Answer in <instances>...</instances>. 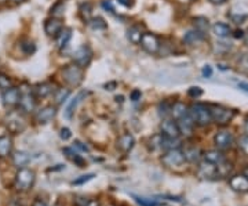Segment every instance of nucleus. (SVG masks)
<instances>
[{
    "label": "nucleus",
    "mask_w": 248,
    "mask_h": 206,
    "mask_svg": "<svg viewBox=\"0 0 248 206\" xmlns=\"http://www.w3.org/2000/svg\"><path fill=\"white\" fill-rule=\"evenodd\" d=\"M36 181V173L29 168H21L16 174L14 180V186L18 191L21 192H27L35 186Z\"/></svg>",
    "instance_id": "1"
},
{
    "label": "nucleus",
    "mask_w": 248,
    "mask_h": 206,
    "mask_svg": "<svg viewBox=\"0 0 248 206\" xmlns=\"http://www.w3.org/2000/svg\"><path fill=\"white\" fill-rule=\"evenodd\" d=\"M62 78L71 87H78L84 81V71L81 67L73 63L62 69Z\"/></svg>",
    "instance_id": "2"
},
{
    "label": "nucleus",
    "mask_w": 248,
    "mask_h": 206,
    "mask_svg": "<svg viewBox=\"0 0 248 206\" xmlns=\"http://www.w3.org/2000/svg\"><path fill=\"white\" fill-rule=\"evenodd\" d=\"M190 117L193 119L195 125L197 126H208L213 119H211V111L210 108L207 107L205 104H202V103H196L190 107V111H189Z\"/></svg>",
    "instance_id": "3"
},
{
    "label": "nucleus",
    "mask_w": 248,
    "mask_h": 206,
    "mask_svg": "<svg viewBox=\"0 0 248 206\" xmlns=\"http://www.w3.org/2000/svg\"><path fill=\"white\" fill-rule=\"evenodd\" d=\"M4 125L7 127L10 133L13 135H18L21 132L25 130L27 127V120L24 115L18 111H11L10 114H7V117L4 118Z\"/></svg>",
    "instance_id": "4"
},
{
    "label": "nucleus",
    "mask_w": 248,
    "mask_h": 206,
    "mask_svg": "<svg viewBox=\"0 0 248 206\" xmlns=\"http://www.w3.org/2000/svg\"><path fill=\"white\" fill-rule=\"evenodd\" d=\"M210 111H211V119L219 126L231 123V120L234 117V111H232L229 108L222 107V105H213L210 108Z\"/></svg>",
    "instance_id": "5"
},
{
    "label": "nucleus",
    "mask_w": 248,
    "mask_h": 206,
    "mask_svg": "<svg viewBox=\"0 0 248 206\" xmlns=\"http://www.w3.org/2000/svg\"><path fill=\"white\" fill-rule=\"evenodd\" d=\"M161 163L167 168H179L185 163V155L184 151L179 148H172L166 151V154L161 156Z\"/></svg>",
    "instance_id": "6"
},
{
    "label": "nucleus",
    "mask_w": 248,
    "mask_h": 206,
    "mask_svg": "<svg viewBox=\"0 0 248 206\" xmlns=\"http://www.w3.org/2000/svg\"><path fill=\"white\" fill-rule=\"evenodd\" d=\"M141 47L148 54H157L160 50V40L157 36L151 32H145L140 40Z\"/></svg>",
    "instance_id": "7"
},
{
    "label": "nucleus",
    "mask_w": 248,
    "mask_h": 206,
    "mask_svg": "<svg viewBox=\"0 0 248 206\" xmlns=\"http://www.w3.org/2000/svg\"><path fill=\"white\" fill-rule=\"evenodd\" d=\"M214 143L218 150H229L234 144V136L229 130H219L214 137Z\"/></svg>",
    "instance_id": "8"
},
{
    "label": "nucleus",
    "mask_w": 248,
    "mask_h": 206,
    "mask_svg": "<svg viewBox=\"0 0 248 206\" xmlns=\"http://www.w3.org/2000/svg\"><path fill=\"white\" fill-rule=\"evenodd\" d=\"M91 58H93V52H91V49H90L89 46L86 45L79 47L73 53V63L81 67V68H86L91 63Z\"/></svg>",
    "instance_id": "9"
},
{
    "label": "nucleus",
    "mask_w": 248,
    "mask_h": 206,
    "mask_svg": "<svg viewBox=\"0 0 248 206\" xmlns=\"http://www.w3.org/2000/svg\"><path fill=\"white\" fill-rule=\"evenodd\" d=\"M197 174L200 177H203V179H215V177H219V169H218L217 165L204 161L203 163L199 165Z\"/></svg>",
    "instance_id": "10"
},
{
    "label": "nucleus",
    "mask_w": 248,
    "mask_h": 206,
    "mask_svg": "<svg viewBox=\"0 0 248 206\" xmlns=\"http://www.w3.org/2000/svg\"><path fill=\"white\" fill-rule=\"evenodd\" d=\"M178 130H179V135L185 136V137H190L193 135V130H195V122L190 117V114H186L185 117H182L181 119H178L177 122Z\"/></svg>",
    "instance_id": "11"
},
{
    "label": "nucleus",
    "mask_w": 248,
    "mask_h": 206,
    "mask_svg": "<svg viewBox=\"0 0 248 206\" xmlns=\"http://www.w3.org/2000/svg\"><path fill=\"white\" fill-rule=\"evenodd\" d=\"M1 99H3V104L6 107H16V105H18L19 99H21V90L11 86L10 89L3 91Z\"/></svg>",
    "instance_id": "12"
},
{
    "label": "nucleus",
    "mask_w": 248,
    "mask_h": 206,
    "mask_svg": "<svg viewBox=\"0 0 248 206\" xmlns=\"http://www.w3.org/2000/svg\"><path fill=\"white\" fill-rule=\"evenodd\" d=\"M57 115V109L53 105H47V107L42 108L37 114H36V122L39 125H47L53 120Z\"/></svg>",
    "instance_id": "13"
},
{
    "label": "nucleus",
    "mask_w": 248,
    "mask_h": 206,
    "mask_svg": "<svg viewBox=\"0 0 248 206\" xmlns=\"http://www.w3.org/2000/svg\"><path fill=\"white\" fill-rule=\"evenodd\" d=\"M62 28H63V25H62V21L60 19V18L53 17V18L46 19L45 32L47 34V36H50V37H55V36L61 32Z\"/></svg>",
    "instance_id": "14"
},
{
    "label": "nucleus",
    "mask_w": 248,
    "mask_h": 206,
    "mask_svg": "<svg viewBox=\"0 0 248 206\" xmlns=\"http://www.w3.org/2000/svg\"><path fill=\"white\" fill-rule=\"evenodd\" d=\"M134 145H135V138L131 133H124L117 140V150L123 154L130 153L134 148Z\"/></svg>",
    "instance_id": "15"
},
{
    "label": "nucleus",
    "mask_w": 248,
    "mask_h": 206,
    "mask_svg": "<svg viewBox=\"0 0 248 206\" xmlns=\"http://www.w3.org/2000/svg\"><path fill=\"white\" fill-rule=\"evenodd\" d=\"M160 130H161V136H166V137H170V138H178L179 137L178 125L177 122H174V120H170V119L163 120V123L160 126Z\"/></svg>",
    "instance_id": "16"
},
{
    "label": "nucleus",
    "mask_w": 248,
    "mask_h": 206,
    "mask_svg": "<svg viewBox=\"0 0 248 206\" xmlns=\"http://www.w3.org/2000/svg\"><path fill=\"white\" fill-rule=\"evenodd\" d=\"M18 105L21 108V111L24 114H29V112H33L36 109V100L33 94L27 93V94H21V99Z\"/></svg>",
    "instance_id": "17"
},
{
    "label": "nucleus",
    "mask_w": 248,
    "mask_h": 206,
    "mask_svg": "<svg viewBox=\"0 0 248 206\" xmlns=\"http://www.w3.org/2000/svg\"><path fill=\"white\" fill-rule=\"evenodd\" d=\"M229 184L234 191L237 192H248V177L244 174L234 176L229 180Z\"/></svg>",
    "instance_id": "18"
},
{
    "label": "nucleus",
    "mask_w": 248,
    "mask_h": 206,
    "mask_svg": "<svg viewBox=\"0 0 248 206\" xmlns=\"http://www.w3.org/2000/svg\"><path fill=\"white\" fill-rule=\"evenodd\" d=\"M33 93H35L36 97H39V99H46V97H48L51 93H54V86L51 83H48V82L39 83V85H36L35 86Z\"/></svg>",
    "instance_id": "19"
},
{
    "label": "nucleus",
    "mask_w": 248,
    "mask_h": 206,
    "mask_svg": "<svg viewBox=\"0 0 248 206\" xmlns=\"http://www.w3.org/2000/svg\"><path fill=\"white\" fill-rule=\"evenodd\" d=\"M204 161L210 162V163H214V165L219 166V165L226 162V158H225V155H223L221 151L213 150V151H207V153L204 154Z\"/></svg>",
    "instance_id": "20"
},
{
    "label": "nucleus",
    "mask_w": 248,
    "mask_h": 206,
    "mask_svg": "<svg viewBox=\"0 0 248 206\" xmlns=\"http://www.w3.org/2000/svg\"><path fill=\"white\" fill-rule=\"evenodd\" d=\"M13 151V140L9 136H0V158H7Z\"/></svg>",
    "instance_id": "21"
},
{
    "label": "nucleus",
    "mask_w": 248,
    "mask_h": 206,
    "mask_svg": "<svg viewBox=\"0 0 248 206\" xmlns=\"http://www.w3.org/2000/svg\"><path fill=\"white\" fill-rule=\"evenodd\" d=\"M29 162H31V155L25 151H17V153L13 154V163H14V166H17L18 169L25 168Z\"/></svg>",
    "instance_id": "22"
},
{
    "label": "nucleus",
    "mask_w": 248,
    "mask_h": 206,
    "mask_svg": "<svg viewBox=\"0 0 248 206\" xmlns=\"http://www.w3.org/2000/svg\"><path fill=\"white\" fill-rule=\"evenodd\" d=\"M204 40V35L202 32H199V31H189V32H186L185 36H184V42H185L186 45H190V46H195L197 43H200V42H203Z\"/></svg>",
    "instance_id": "23"
},
{
    "label": "nucleus",
    "mask_w": 248,
    "mask_h": 206,
    "mask_svg": "<svg viewBox=\"0 0 248 206\" xmlns=\"http://www.w3.org/2000/svg\"><path fill=\"white\" fill-rule=\"evenodd\" d=\"M72 37V29L71 28H62V31L58 34V35L55 36V40H57V46L62 49V47H65V46H68L69 43V40H71Z\"/></svg>",
    "instance_id": "24"
},
{
    "label": "nucleus",
    "mask_w": 248,
    "mask_h": 206,
    "mask_svg": "<svg viewBox=\"0 0 248 206\" xmlns=\"http://www.w3.org/2000/svg\"><path fill=\"white\" fill-rule=\"evenodd\" d=\"M86 94H87V93L81 91V93H79L75 99L71 100V103L68 104V107H66V109H65V115H66L68 119H71L72 115H73V112H75V109H76V107H78L80 103H81V100L86 97Z\"/></svg>",
    "instance_id": "25"
},
{
    "label": "nucleus",
    "mask_w": 248,
    "mask_h": 206,
    "mask_svg": "<svg viewBox=\"0 0 248 206\" xmlns=\"http://www.w3.org/2000/svg\"><path fill=\"white\" fill-rule=\"evenodd\" d=\"M172 117L175 118V119H181L182 117H185L186 114H189V111H187V107H186L184 103H175L172 107H171V112H170Z\"/></svg>",
    "instance_id": "26"
},
{
    "label": "nucleus",
    "mask_w": 248,
    "mask_h": 206,
    "mask_svg": "<svg viewBox=\"0 0 248 206\" xmlns=\"http://www.w3.org/2000/svg\"><path fill=\"white\" fill-rule=\"evenodd\" d=\"M213 32L215 34V36L223 39V37H228V36L231 35L232 29L229 25H226V24H223V22H217L213 27Z\"/></svg>",
    "instance_id": "27"
},
{
    "label": "nucleus",
    "mask_w": 248,
    "mask_h": 206,
    "mask_svg": "<svg viewBox=\"0 0 248 206\" xmlns=\"http://www.w3.org/2000/svg\"><path fill=\"white\" fill-rule=\"evenodd\" d=\"M184 155H185V161L193 162V163L202 158V153H200V150H199V148H196V147H189V148H186L185 151H184Z\"/></svg>",
    "instance_id": "28"
},
{
    "label": "nucleus",
    "mask_w": 248,
    "mask_h": 206,
    "mask_svg": "<svg viewBox=\"0 0 248 206\" xmlns=\"http://www.w3.org/2000/svg\"><path fill=\"white\" fill-rule=\"evenodd\" d=\"M193 25H195L196 31L202 32V34H205L210 28V24H208V19L205 17H196L193 19Z\"/></svg>",
    "instance_id": "29"
},
{
    "label": "nucleus",
    "mask_w": 248,
    "mask_h": 206,
    "mask_svg": "<svg viewBox=\"0 0 248 206\" xmlns=\"http://www.w3.org/2000/svg\"><path fill=\"white\" fill-rule=\"evenodd\" d=\"M142 34L141 32V28L140 27H133L128 29V40L131 42V43H134V45H138L140 43V40H141L142 37Z\"/></svg>",
    "instance_id": "30"
},
{
    "label": "nucleus",
    "mask_w": 248,
    "mask_h": 206,
    "mask_svg": "<svg viewBox=\"0 0 248 206\" xmlns=\"http://www.w3.org/2000/svg\"><path fill=\"white\" fill-rule=\"evenodd\" d=\"M63 153L66 154V156H68L72 162H75L79 168H84V161H83V158H81L78 153H75L72 148H65Z\"/></svg>",
    "instance_id": "31"
},
{
    "label": "nucleus",
    "mask_w": 248,
    "mask_h": 206,
    "mask_svg": "<svg viewBox=\"0 0 248 206\" xmlns=\"http://www.w3.org/2000/svg\"><path fill=\"white\" fill-rule=\"evenodd\" d=\"M89 25L93 28V29H95V31H102V29H107V28H108L107 22H105V19H104V18H101V17L90 18Z\"/></svg>",
    "instance_id": "32"
},
{
    "label": "nucleus",
    "mask_w": 248,
    "mask_h": 206,
    "mask_svg": "<svg viewBox=\"0 0 248 206\" xmlns=\"http://www.w3.org/2000/svg\"><path fill=\"white\" fill-rule=\"evenodd\" d=\"M69 94H71V91H69L68 89L57 90V91H55V96H54V99H55V104H58V105L62 104L65 100L69 97Z\"/></svg>",
    "instance_id": "33"
},
{
    "label": "nucleus",
    "mask_w": 248,
    "mask_h": 206,
    "mask_svg": "<svg viewBox=\"0 0 248 206\" xmlns=\"http://www.w3.org/2000/svg\"><path fill=\"white\" fill-rule=\"evenodd\" d=\"M91 11H93V7H91L90 3H83L80 6V16H81V18L84 21H87V22H89L90 18H91Z\"/></svg>",
    "instance_id": "34"
},
{
    "label": "nucleus",
    "mask_w": 248,
    "mask_h": 206,
    "mask_svg": "<svg viewBox=\"0 0 248 206\" xmlns=\"http://www.w3.org/2000/svg\"><path fill=\"white\" fill-rule=\"evenodd\" d=\"M13 86V82L10 79V76H7L6 73H1L0 72V90L4 91V90L10 89Z\"/></svg>",
    "instance_id": "35"
},
{
    "label": "nucleus",
    "mask_w": 248,
    "mask_h": 206,
    "mask_svg": "<svg viewBox=\"0 0 248 206\" xmlns=\"http://www.w3.org/2000/svg\"><path fill=\"white\" fill-rule=\"evenodd\" d=\"M134 199L140 204L141 206H159L160 204L157 201H153V199H149V198H143V197H135L134 195Z\"/></svg>",
    "instance_id": "36"
},
{
    "label": "nucleus",
    "mask_w": 248,
    "mask_h": 206,
    "mask_svg": "<svg viewBox=\"0 0 248 206\" xmlns=\"http://www.w3.org/2000/svg\"><path fill=\"white\" fill-rule=\"evenodd\" d=\"M239 150L241 153L244 154L246 156H248V135H244L240 137L239 140Z\"/></svg>",
    "instance_id": "37"
},
{
    "label": "nucleus",
    "mask_w": 248,
    "mask_h": 206,
    "mask_svg": "<svg viewBox=\"0 0 248 206\" xmlns=\"http://www.w3.org/2000/svg\"><path fill=\"white\" fill-rule=\"evenodd\" d=\"M21 49H22V52L27 54V55H32V54L36 52L35 43H33V42H29V40L24 42V43L21 45Z\"/></svg>",
    "instance_id": "38"
},
{
    "label": "nucleus",
    "mask_w": 248,
    "mask_h": 206,
    "mask_svg": "<svg viewBox=\"0 0 248 206\" xmlns=\"http://www.w3.org/2000/svg\"><path fill=\"white\" fill-rule=\"evenodd\" d=\"M78 206H99V202L95 199H87V198H78L76 199Z\"/></svg>",
    "instance_id": "39"
},
{
    "label": "nucleus",
    "mask_w": 248,
    "mask_h": 206,
    "mask_svg": "<svg viewBox=\"0 0 248 206\" xmlns=\"http://www.w3.org/2000/svg\"><path fill=\"white\" fill-rule=\"evenodd\" d=\"M239 71H241L243 73H247L248 75V53H246L239 61Z\"/></svg>",
    "instance_id": "40"
},
{
    "label": "nucleus",
    "mask_w": 248,
    "mask_h": 206,
    "mask_svg": "<svg viewBox=\"0 0 248 206\" xmlns=\"http://www.w3.org/2000/svg\"><path fill=\"white\" fill-rule=\"evenodd\" d=\"M170 112H171V107H169L167 101H164V103H160V105H159L160 117L166 118V117H167V115H169Z\"/></svg>",
    "instance_id": "41"
},
{
    "label": "nucleus",
    "mask_w": 248,
    "mask_h": 206,
    "mask_svg": "<svg viewBox=\"0 0 248 206\" xmlns=\"http://www.w3.org/2000/svg\"><path fill=\"white\" fill-rule=\"evenodd\" d=\"M60 137H61L63 141H68L69 138L72 137V133L71 130L68 129V127H63V129H61V133H60Z\"/></svg>",
    "instance_id": "42"
},
{
    "label": "nucleus",
    "mask_w": 248,
    "mask_h": 206,
    "mask_svg": "<svg viewBox=\"0 0 248 206\" xmlns=\"http://www.w3.org/2000/svg\"><path fill=\"white\" fill-rule=\"evenodd\" d=\"M202 94H203V90L200 87H190L189 89V96L190 97H200Z\"/></svg>",
    "instance_id": "43"
},
{
    "label": "nucleus",
    "mask_w": 248,
    "mask_h": 206,
    "mask_svg": "<svg viewBox=\"0 0 248 206\" xmlns=\"http://www.w3.org/2000/svg\"><path fill=\"white\" fill-rule=\"evenodd\" d=\"M232 19L234 24H243L246 19H247V16L246 14H241V16H232Z\"/></svg>",
    "instance_id": "44"
},
{
    "label": "nucleus",
    "mask_w": 248,
    "mask_h": 206,
    "mask_svg": "<svg viewBox=\"0 0 248 206\" xmlns=\"http://www.w3.org/2000/svg\"><path fill=\"white\" fill-rule=\"evenodd\" d=\"M93 177H95L94 174H87V176H81V179L79 180H75L73 181V184H83V183H86V181H89V180H91Z\"/></svg>",
    "instance_id": "45"
},
{
    "label": "nucleus",
    "mask_w": 248,
    "mask_h": 206,
    "mask_svg": "<svg viewBox=\"0 0 248 206\" xmlns=\"http://www.w3.org/2000/svg\"><path fill=\"white\" fill-rule=\"evenodd\" d=\"M141 90H134L133 93H131V100H133V101H138V100H141Z\"/></svg>",
    "instance_id": "46"
},
{
    "label": "nucleus",
    "mask_w": 248,
    "mask_h": 206,
    "mask_svg": "<svg viewBox=\"0 0 248 206\" xmlns=\"http://www.w3.org/2000/svg\"><path fill=\"white\" fill-rule=\"evenodd\" d=\"M211 75H213V69H211V67H210V65L204 67V68H203V76H205V78H211Z\"/></svg>",
    "instance_id": "47"
},
{
    "label": "nucleus",
    "mask_w": 248,
    "mask_h": 206,
    "mask_svg": "<svg viewBox=\"0 0 248 206\" xmlns=\"http://www.w3.org/2000/svg\"><path fill=\"white\" fill-rule=\"evenodd\" d=\"M120 4H123L124 7H133L134 0H117Z\"/></svg>",
    "instance_id": "48"
},
{
    "label": "nucleus",
    "mask_w": 248,
    "mask_h": 206,
    "mask_svg": "<svg viewBox=\"0 0 248 206\" xmlns=\"http://www.w3.org/2000/svg\"><path fill=\"white\" fill-rule=\"evenodd\" d=\"M102 7H104V9L109 10V11H115V10H113V7H112V4H110L109 1H104V3H102Z\"/></svg>",
    "instance_id": "49"
},
{
    "label": "nucleus",
    "mask_w": 248,
    "mask_h": 206,
    "mask_svg": "<svg viewBox=\"0 0 248 206\" xmlns=\"http://www.w3.org/2000/svg\"><path fill=\"white\" fill-rule=\"evenodd\" d=\"M239 87L241 90H244V91H247V93H248V83H244V82H241V83H239Z\"/></svg>",
    "instance_id": "50"
},
{
    "label": "nucleus",
    "mask_w": 248,
    "mask_h": 206,
    "mask_svg": "<svg viewBox=\"0 0 248 206\" xmlns=\"http://www.w3.org/2000/svg\"><path fill=\"white\" fill-rule=\"evenodd\" d=\"M76 147H79L80 150H83V151H89V148L86 145H81V143H79V141H76Z\"/></svg>",
    "instance_id": "51"
},
{
    "label": "nucleus",
    "mask_w": 248,
    "mask_h": 206,
    "mask_svg": "<svg viewBox=\"0 0 248 206\" xmlns=\"http://www.w3.org/2000/svg\"><path fill=\"white\" fill-rule=\"evenodd\" d=\"M210 1H211L213 4H223L226 0H210Z\"/></svg>",
    "instance_id": "52"
},
{
    "label": "nucleus",
    "mask_w": 248,
    "mask_h": 206,
    "mask_svg": "<svg viewBox=\"0 0 248 206\" xmlns=\"http://www.w3.org/2000/svg\"><path fill=\"white\" fill-rule=\"evenodd\" d=\"M243 39H244V43H246V46H248V31H246V32H244Z\"/></svg>",
    "instance_id": "53"
},
{
    "label": "nucleus",
    "mask_w": 248,
    "mask_h": 206,
    "mask_svg": "<svg viewBox=\"0 0 248 206\" xmlns=\"http://www.w3.org/2000/svg\"><path fill=\"white\" fill-rule=\"evenodd\" d=\"M32 206H47V205H46L45 202H42V201H39V199H37V201H35V204H33Z\"/></svg>",
    "instance_id": "54"
},
{
    "label": "nucleus",
    "mask_w": 248,
    "mask_h": 206,
    "mask_svg": "<svg viewBox=\"0 0 248 206\" xmlns=\"http://www.w3.org/2000/svg\"><path fill=\"white\" fill-rule=\"evenodd\" d=\"M244 130H246V135H248V117L246 118V122H244Z\"/></svg>",
    "instance_id": "55"
},
{
    "label": "nucleus",
    "mask_w": 248,
    "mask_h": 206,
    "mask_svg": "<svg viewBox=\"0 0 248 206\" xmlns=\"http://www.w3.org/2000/svg\"><path fill=\"white\" fill-rule=\"evenodd\" d=\"M243 35H244V32H243V31H236V37H237V39H239V37H243Z\"/></svg>",
    "instance_id": "56"
},
{
    "label": "nucleus",
    "mask_w": 248,
    "mask_h": 206,
    "mask_svg": "<svg viewBox=\"0 0 248 206\" xmlns=\"http://www.w3.org/2000/svg\"><path fill=\"white\" fill-rule=\"evenodd\" d=\"M13 3H22V1H25V0H11Z\"/></svg>",
    "instance_id": "57"
},
{
    "label": "nucleus",
    "mask_w": 248,
    "mask_h": 206,
    "mask_svg": "<svg viewBox=\"0 0 248 206\" xmlns=\"http://www.w3.org/2000/svg\"><path fill=\"white\" fill-rule=\"evenodd\" d=\"M244 176H247V177H248V168L246 169V171H244Z\"/></svg>",
    "instance_id": "58"
},
{
    "label": "nucleus",
    "mask_w": 248,
    "mask_h": 206,
    "mask_svg": "<svg viewBox=\"0 0 248 206\" xmlns=\"http://www.w3.org/2000/svg\"><path fill=\"white\" fill-rule=\"evenodd\" d=\"M159 206H166V205H159Z\"/></svg>",
    "instance_id": "59"
}]
</instances>
